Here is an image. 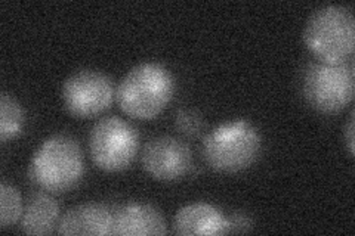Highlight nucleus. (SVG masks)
I'll return each mask as SVG.
<instances>
[{
	"instance_id": "nucleus-1",
	"label": "nucleus",
	"mask_w": 355,
	"mask_h": 236,
	"mask_svg": "<svg viewBox=\"0 0 355 236\" xmlns=\"http://www.w3.org/2000/svg\"><path fill=\"white\" fill-rule=\"evenodd\" d=\"M173 93L175 80L171 71L157 62H142L119 83L116 99L126 116L147 121L162 114Z\"/></svg>"
},
{
	"instance_id": "nucleus-2",
	"label": "nucleus",
	"mask_w": 355,
	"mask_h": 236,
	"mask_svg": "<svg viewBox=\"0 0 355 236\" xmlns=\"http://www.w3.org/2000/svg\"><path fill=\"white\" fill-rule=\"evenodd\" d=\"M83 174L85 160L80 145L65 134H55L44 140L28 164L30 181L53 194L71 190Z\"/></svg>"
},
{
	"instance_id": "nucleus-3",
	"label": "nucleus",
	"mask_w": 355,
	"mask_h": 236,
	"mask_svg": "<svg viewBox=\"0 0 355 236\" xmlns=\"http://www.w3.org/2000/svg\"><path fill=\"white\" fill-rule=\"evenodd\" d=\"M262 138L252 122L236 120L219 125L203 142L206 163L220 173H239L258 160Z\"/></svg>"
},
{
	"instance_id": "nucleus-4",
	"label": "nucleus",
	"mask_w": 355,
	"mask_h": 236,
	"mask_svg": "<svg viewBox=\"0 0 355 236\" xmlns=\"http://www.w3.org/2000/svg\"><path fill=\"white\" fill-rule=\"evenodd\" d=\"M302 39L308 51L320 61L351 60L355 49V21L351 9L339 5L317 9L306 21Z\"/></svg>"
},
{
	"instance_id": "nucleus-5",
	"label": "nucleus",
	"mask_w": 355,
	"mask_h": 236,
	"mask_svg": "<svg viewBox=\"0 0 355 236\" xmlns=\"http://www.w3.org/2000/svg\"><path fill=\"white\" fill-rule=\"evenodd\" d=\"M354 78L352 60L309 62L302 73V95L311 108L323 114H336L352 102Z\"/></svg>"
},
{
	"instance_id": "nucleus-6",
	"label": "nucleus",
	"mask_w": 355,
	"mask_h": 236,
	"mask_svg": "<svg viewBox=\"0 0 355 236\" xmlns=\"http://www.w3.org/2000/svg\"><path fill=\"white\" fill-rule=\"evenodd\" d=\"M138 131L116 116L98 120L89 133V154L94 164L108 173L123 172L137 158Z\"/></svg>"
},
{
	"instance_id": "nucleus-7",
	"label": "nucleus",
	"mask_w": 355,
	"mask_h": 236,
	"mask_svg": "<svg viewBox=\"0 0 355 236\" xmlns=\"http://www.w3.org/2000/svg\"><path fill=\"white\" fill-rule=\"evenodd\" d=\"M111 78L96 70H80L67 77L61 96L65 109L77 118H92L105 112L116 98Z\"/></svg>"
},
{
	"instance_id": "nucleus-8",
	"label": "nucleus",
	"mask_w": 355,
	"mask_h": 236,
	"mask_svg": "<svg viewBox=\"0 0 355 236\" xmlns=\"http://www.w3.org/2000/svg\"><path fill=\"white\" fill-rule=\"evenodd\" d=\"M142 165L153 179L175 182L190 173L193 152L185 142L173 136L150 139L142 151Z\"/></svg>"
},
{
	"instance_id": "nucleus-9",
	"label": "nucleus",
	"mask_w": 355,
	"mask_h": 236,
	"mask_svg": "<svg viewBox=\"0 0 355 236\" xmlns=\"http://www.w3.org/2000/svg\"><path fill=\"white\" fill-rule=\"evenodd\" d=\"M176 235H225L230 233L228 219L207 202H194L176 212L172 223Z\"/></svg>"
},
{
	"instance_id": "nucleus-10",
	"label": "nucleus",
	"mask_w": 355,
	"mask_h": 236,
	"mask_svg": "<svg viewBox=\"0 0 355 236\" xmlns=\"http://www.w3.org/2000/svg\"><path fill=\"white\" fill-rule=\"evenodd\" d=\"M166 233L168 228L162 212L150 204L130 202L114 212L113 235L151 236Z\"/></svg>"
},
{
	"instance_id": "nucleus-11",
	"label": "nucleus",
	"mask_w": 355,
	"mask_h": 236,
	"mask_svg": "<svg viewBox=\"0 0 355 236\" xmlns=\"http://www.w3.org/2000/svg\"><path fill=\"white\" fill-rule=\"evenodd\" d=\"M114 212L103 204H83L69 210L61 217L60 235H113Z\"/></svg>"
},
{
	"instance_id": "nucleus-12",
	"label": "nucleus",
	"mask_w": 355,
	"mask_h": 236,
	"mask_svg": "<svg viewBox=\"0 0 355 236\" xmlns=\"http://www.w3.org/2000/svg\"><path fill=\"white\" fill-rule=\"evenodd\" d=\"M60 204L49 192L33 194L22 211L19 230L27 235H49L58 228Z\"/></svg>"
},
{
	"instance_id": "nucleus-13",
	"label": "nucleus",
	"mask_w": 355,
	"mask_h": 236,
	"mask_svg": "<svg viewBox=\"0 0 355 236\" xmlns=\"http://www.w3.org/2000/svg\"><path fill=\"white\" fill-rule=\"evenodd\" d=\"M26 125V112L18 100L8 93L0 96V140L6 143L22 133Z\"/></svg>"
},
{
	"instance_id": "nucleus-14",
	"label": "nucleus",
	"mask_w": 355,
	"mask_h": 236,
	"mask_svg": "<svg viewBox=\"0 0 355 236\" xmlns=\"http://www.w3.org/2000/svg\"><path fill=\"white\" fill-rule=\"evenodd\" d=\"M22 198L19 190L9 185H0V228L3 230L12 228L22 216Z\"/></svg>"
},
{
	"instance_id": "nucleus-15",
	"label": "nucleus",
	"mask_w": 355,
	"mask_h": 236,
	"mask_svg": "<svg viewBox=\"0 0 355 236\" xmlns=\"http://www.w3.org/2000/svg\"><path fill=\"white\" fill-rule=\"evenodd\" d=\"M173 122L178 131L190 138L197 136L205 127L203 116L191 108H181L180 111H176Z\"/></svg>"
},
{
	"instance_id": "nucleus-16",
	"label": "nucleus",
	"mask_w": 355,
	"mask_h": 236,
	"mask_svg": "<svg viewBox=\"0 0 355 236\" xmlns=\"http://www.w3.org/2000/svg\"><path fill=\"white\" fill-rule=\"evenodd\" d=\"M227 219H228L230 233L249 232L253 228L252 219L248 215H244V212H234V215L227 216Z\"/></svg>"
},
{
	"instance_id": "nucleus-17",
	"label": "nucleus",
	"mask_w": 355,
	"mask_h": 236,
	"mask_svg": "<svg viewBox=\"0 0 355 236\" xmlns=\"http://www.w3.org/2000/svg\"><path fill=\"white\" fill-rule=\"evenodd\" d=\"M345 140H347L349 155L354 156V152H355V148H354V111L351 112L349 120H348L347 127H345Z\"/></svg>"
}]
</instances>
